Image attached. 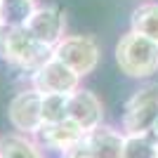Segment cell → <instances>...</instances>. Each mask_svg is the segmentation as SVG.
Segmentation results:
<instances>
[{"instance_id":"cell-1","label":"cell","mask_w":158,"mask_h":158,"mask_svg":"<svg viewBox=\"0 0 158 158\" xmlns=\"http://www.w3.org/2000/svg\"><path fill=\"white\" fill-rule=\"evenodd\" d=\"M0 57L21 71L33 73L45 61L52 59V47L35 40L26 26L21 28L0 26Z\"/></svg>"},{"instance_id":"cell-2","label":"cell","mask_w":158,"mask_h":158,"mask_svg":"<svg viewBox=\"0 0 158 158\" xmlns=\"http://www.w3.org/2000/svg\"><path fill=\"white\" fill-rule=\"evenodd\" d=\"M118 69L130 78H149L158 71V43L137 31L125 33L116 45Z\"/></svg>"},{"instance_id":"cell-3","label":"cell","mask_w":158,"mask_h":158,"mask_svg":"<svg viewBox=\"0 0 158 158\" xmlns=\"http://www.w3.org/2000/svg\"><path fill=\"white\" fill-rule=\"evenodd\" d=\"M52 57L66 64L71 71H76L83 78L92 73L99 64V45L92 35H71L61 38L52 50Z\"/></svg>"},{"instance_id":"cell-4","label":"cell","mask_w":158,"mask_h":158,"mask_svg":"<svg viewBox=\"0 0 158 158\" xmlns=\"http://www.w3.org/2000/svg\"><path fill=\"white\" fill-rule=\"evenodd\" d=\"M158 120V85H146L130 97L123 111L125 135H149Z\"/></svg>"},{"instance_id":"cell-5","label":"cell","mask_w":158,"mask_h":158,"mask_svg":"<svg viewBox=\"0 0 158 158\" xmlns=\"http://www.w3.org/2000/svg\"><path fill=\"white\" fill-rule=\"evenodd\" d=\"M7 118L19 135L33 137L43 125V94L35 87L19 92L7 106Z\"/></svg>"},{"instance_id":"cell-6","label":"cell","mask_w":158,"mask_h":158,"mask_svg":"<svg viewBox=\"0 0 158 158\" xmlns=\"http://www.w3.org/2000/svg\"><path fill=\"white\" fill-rule=\"evenodd\" d=\"M31 83L40 94H71L78 90L80 76L59 59H50L31 73Z\"/></svg>"},{"instance_id":"cell-7","label":"cell","mask_w":158,"mask_h":158,"mask_svg":"<svg viewBox=\"0 0 158 158\" xmlns=\"http://www.w3.org/2000/svg\"><path fill=\"white\" fill-rule=\"evenodd\" d=\"M64 26H66V14L61 12L57 5H45L35 7L33 17L28 19L26 28L35 40H40L43 45L52 47L64 38Z\"/></svg>"},{"instance_id":"cell-8","label":"cell","mask_w":158,"mask_h":158,"mask_svg":"<svg viewBox=\"0 0 158 158\" xmlns=\"http://www.w3.org/2000/svg\"><path fill=\"white\" fill-rule=\"evenodd\" d=\"M33 137L40 142V146H45L50 151L66 153L69 149H73L83 142L85 130H80L71 118H66V120H59V123H43Z\"/></svg>"},{"instance_id":"cell-9","label":"cell","mask_w":158,"mask_h":158,"mask_svg":"<svg viewBox=\"0 0 158 158\" xmlns=\"http://www.w3.org/2000/svg\"><path fill=\"white\" fill-rule=\"evenodd\" d=\"M69 118L85 132L99 127L102 120H104L102 99L94 92H90V90H80L78 87L76 92L69 94Z\"/></svg>"},{"instance_id":"cell-10","label":"cell","mask_w":158,"mask_h":158,"mask_svg":"<svg viewBox=\"0 0 158 158\" xmlns=\"http://www.w3.org/2000/svg\"><path fill=\"white\" fill-rule=\"evenodd\" d=\"M123 144H125V132L104 125L85 132V137H83V149H85L87 158H120Z\"/></svg>"},{"instance_id":"cell-11","label":"cell","mask_w":158,"mask_h":158,"mask_svg":"<svg viewBox=\"0 0 158 158\" xmlns=\"http://www.w3.org/2000/svg\"><path fill=\"white\" fill-rule=\"evenodd\" d=\"M35 12V0H0V24L21 28Z\"/></svg>"},{"instance_id":"cell-12","label":"cell","mask_w":158,"mask_h":158,"mask_svg":"<svg viewBox=\"0 0 158 158\" xmlns=\"http://www.w3.org/2000/svg\"><path fill=\"white\" fill-rule=\"evenodd\" d=\"M0 158H43V153L26 135H5L0 139Z\"/></svg>"},{"instance_id":"cell-13","label":"cell","mask_w":158,"mask_h":158,"mask_svg":"<svg viewBox=\"0 0 158 158\" xmlns=\"http://www.w3.org/2000/svg\"><path fill=\"white\" fill-rule=\"evenodd\" d=\"M132 31L158 43V5H142L132 14Z\"/></svg>"},{"instance_id":"cell-14","label":"cell","mask_w":158,"mask_h":158,"mask_svg":"<svg viewBox=\"0 0 158 158\" xmlns=\"http://www.w3.org/2000/svg\"><path fill=\"white\" fill-rule=\"evenodd\" d=\"M120 158H158V146L149 135H125Z\"/></svg>"},{"instance_id":"cell-15","label":"cell","mask_w":158,"mask_h":158,"mask_svg":"<svg viewBox=\"0 0 158 158\" xmlns=\"http://www.w3.org/2000/svg\"><path fill=\"white\" fill-rule=\"evenodd\" d=\"M69 118V94H43V123Z\"/></svg>"},{"instance_id":"cell-16","label":"cell","mask_w":158,"mask_h":158,"mask_svg":"<svg viewBox=\"0 0 158 158\" xmlns=\"http://www.w3.org/2000/svg\"><path fill=\"white\" fill-rule=\"evenodd\" d=\"M61 158H87L85 149H83V142H80L78 146H73V149H69L66 153H61Z\"/></svg>"},{"instance_id":"cell-17","label":"cell","mask_w":158,"mask_h":158,"mask_svg":"<svg viewBox=\"0 0 158 158\" xmlns=\"http://www.w3.org/2000/svg\"><path fill=\"white\" fill-rule=\"evenodd\" d=\"M149 137H151V139H153V144L158 146V120L153 123V127H151V130H149Z\"/></svg>"},{"instance_id":"cell-18","label":"cell","mask_w":158,"mask_h":158,"mask_svg":"<svg viewBox=\"0 0 158 158\" xmlns=\"http://www.w3.org/2000/svg\"><path fill=\"white\" fill-rule=\"evenodd\" d=\"M0 26H2V24H0Z\"/></svg>"}]
</instances>
